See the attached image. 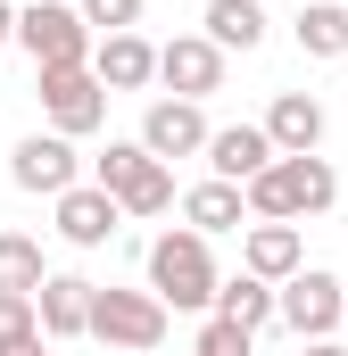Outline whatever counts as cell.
<instances>
[{
	"mask_svg": "<svg viewBox=\"0 0 348 356\" xmlns=\"http://www.w3.org/2000/svg\"><path fill=\"white\" fill-rule=\"evenodd\" d=\"M340 199V175H332V158L315 149V158H274L265 175L241 182V207L258 216V224H299V216H324Z\"/></svg>",
	"mask_w": 348,
	"mask_h": 356,
	"instance_id": "obj_1",
	"label": "cell"
},
{
	"mask_svg": "<svg viewBox=\"0 0 348 356\" xmlns=\"http://www.w3.org/2000/svg\"><path fill=\"white\" fill-rule=\"evenodd\" d=\"M141 266H150V298H158L166 315H207V307H216V282H224V273H216L207 241H199L191 224H182V232H158Z\"/></svg>",
	"mask_w": 348,
	"mask_h": 356,
	"instance_id": "obj_2",
	"label": "cell"
},
{
	"mask_svg": "<svg viewBox=\"0 0 348 356\" xmlns=\"http://www.w3.org/2000/svg\"><path fill=\"white\" fill-rule=\"evenodd\" d=\"M91 182L116 199V216H166L174 207V166H158L141 141H108L91 158Z\"/></svg>",
	"mask_w": 348,
	"mask_h": 356,
	"instance_id": "obj_3",
	"label": "cell"
},
{
	"mask_svg": "<svg viewBox=\"0 0 348 356\" xmlns=\"http://www.w3.org/2000/svg\"><path fill=\"white\" fill-rule=\"evenodd\" d=\"M17 42H25L33 75H50V67H91V25L67 8V0H33V8H17Z\"/></svg>",
	"mask_w": 348,
	"mask_h": 356,
	"instance_id": "obj_4",
	"label": "cell"
},
{
	"mask_svg": "<svg viewBox=\"0 0 348 356\" xmlns=\"http://www.w3.org/2000/svg\"><path fill=\"white\" fill-rule=\"evenodd\" d=\"M91 340H108V348L125 356H150L158 340H166V307L150 298V290H91Z\"/></svg>",
	"mask_w": 348,
	"mask_h": 356,
	"instance_id": "obj_5",
	"label": "cell"
},
{
	"mask_svg": "<svg viewBox=\"0 0 348 356\" xmlns=\"http://www.w3.org/2000/svg\"><path fill=\"white\" fill-rule=\"evenodd\" d=\"M274 323H290L299 340H332L340 332V273L299 266L290 282H274Z\"/></svg>",
	"mask_w": 348,
	"mask_h": 356,
	"instance_id": "obj_6",
	"label": "cell"
},
{
	"mask_svg": "<svg viewBox=\"0 0 348 356\" xmlns=\"http://www.w3.org/2000/svg\"><path fill=\"white\" fill-rule=\"evenodd\" d=\"M42 116H50V133H67V141H84L108 124V91L91 67H50L42 75Z\"/></svg>",
	"mask_w": 348,
	"mask_h": 356,
	"instance_id": "obj_7",
	"label": "cell"
},
{
	"mask_svg": "<svg viewBox=\"0 0 348 356\" xmlns=\"http://www.w3.org/2000/svg\"><path fill=\"white\" fill-rule=\"evenodd\" d=\"M8 182H17V191L58 199V191H75V182H84V158H75V141H67V133H25V141L8 149Z\"/></svg>",
	"mask_w": 348,
	"mask_h": 356,
	"instance_id": "obj_8",
	"label": "cell"
},
{
	"mask_svg": "<svg viewBox=\"0 0 348 356\" xmlns=\"http://www.w3.org/2000/svg\"><path fill=\"white\" fill-rule=\"evenodd\" d=\"M207 133H216V124L199 116V99H150V116H141V133H133V141H141L158 166H174V158H199V149H207Z\"/></svg>",
	"mask_w": 348,
	"mask_h": 356,
	"instance_id": "obj_9",
	"label": "cell"
},
{
	"mask_svg": "<svg viewBox=\"0 0 348 356\" xmlns=\"http://www.w3.org/2000/svg\"><path fill=\"white\" fill-rule=\"evenodd\" d=\"M158 83H166L174 99L224 91V50H216L207 33H174V42H158Z\"/></svg>",
	"mask_w": 348,
	"mask_h": 356,
	"instance_id": "obj_10",
	"label": "cell"
},
{
	"mask_svg": "<svg viewBox=\"0 0 348 356\" xmlns=\"http://www.w3.org/2000/svg\"><path fill=\"white\" fill-rule=\"evenodd\" d=\"M91 290H100V282H84V273H42V290H33V323H42V340H84Z\"/></svg>",
	"mask_w": 348,
	"mask_h": 356,
	"instance_id": "obj_11",
	"label": "cell"
},
{
	"mask_svg": "<svg viewBox=\"0 0 348 356\" xmlns=\"http://www.w3.org/2000/svg\"><path fill=\"white\" fill-rule=\"evenodd\" d=\"M116 199L100 191V182H75V191H58V241L67 249H108L116 241Z\"/></svg>",
	"mask_w": 348,
	"mask_h": 356,
	"instance_id": "obj_12",
	"label": "cell"
},
{
	"mask_svg": "<svg viewBox=\"0 0 348 356\" xmlns=\"http://www.w3.org/2000/svg\"><path fill=\"white\" fill-rule=\"evenodd\" d=\"M91 75H100V91L158 83V42H141V33H100V42H91Z\"/></svg>",
	"mask_w": 348,
	"mask_h": 356,
	"instance_id": "obj_13",
	"label": "cell"
},
{
	"mask_svg": "<svg viewBox=\"0 0 348 356\" xmlns=\"http://www.w3.org/2000/svg\"><path fill=\"white\" fill-rule=\"evenodd\" d=\"M265 141H274V158H315V149H324V99L282 91V99L265 108Z\"/></svg>",
	"mask_w": 348,
	"mask_h": 356,
	"instance_id": "obj_14",
	"label": "cell"
},
{
	"mask_svg": "<svg viewBox=\"0 0 348 356\" xmlns=\"http://www.w3.org/2000/svg\"><path fill=\"white\" fill-rule=\"evenodd\" d=\"M199 158L216 166V182H249V175L274 166V141H265V124H216Z\"/></svg>",
	"mask_w": 348,
	"mask_h": 356,
	"instance_id": "obj_15",
	"label": "cell"
},
{
	"mask_svg": "<svg viewBox=\"0 0 348 356\" xmlns=\"http://www.w3.org/2000/svg\"><path fill=\"white\" fill-rule=\"evenodd\" d=\"M299 266H307L299 224H249V241H241V273H258V282H290Z\"/></svg>",
	"mask_w": 348,
	"mask_h": 356,
	"instance_id": "obj_16",
	"label": "cell"
},
{
	"mask_svg": "<svg viewBox=\"0 0 348 356\" xmlns=\"http://www.w3.org/2000/svg\"><path fill=\"white\" fill-rule=\"evenodd\" d=\"M241 216H249V207H241V182H199V191H182V224H191V232H199V241H216V232H241Z\"/></svg>",
	"mask_w": 348,
	"mask_h": 356,
	"instance_id": "obj_17",
	"label": "cell"
},
{
	"mask_svg": "<svg viewBox=\"0 0 348 356\" xmlns=\"http://www.w3.org/2000/svg\"><path fill=\"white\" fill-rule=\"evenodd\" d=\"M207 315H224L232 332H249L258 340L265 323H274V282H258V273H232V282H216V307Z\"/></svg>",
	"mask_w": 348,
	"mask_h": 356,
	"instance_id": "obj_18",
	"label": "cell"
},
{
	"mask_svg": "<svg viewBox=\"0 0 348 356\" xmlns=\"http://www.w3.org/2000/svg\"><path fill=\"white\" fill-rule=\"evenodd\" d=\"M199 33H207L216 50H258V42H265V8H258V0H207Z\"/></svg>",
	"mask_w": 348,
	"mask_h": 356,
	"instance_id": "obj_19",
	"label": "cell"
},
{
	"mask_svg": "<svg viewBox=\"0 0 348 356\" xmlns=\"http://www.w3.org/2000/svg\"><path fill=\"white\" fill-rule=\"evenodd\" d=\"M290 33H299L307 58H348V8H340V0H307Z\"/></svg>",
	"mask_w": 348,
	"mask_h": 356,
	"instance_id": "obj_20",
	"label": "cell"
},
{
	"mask_svg": "<svg viewBox=\"0 0 348 356\" xmlns=\"http://www.w3.org/2000/svg\"><path fill=\"white\" fill-rule=\"evenodd\" d=\"M42 241H33V232H0V290H25V298H33V290H42Z\"/></svg>",
	"mask_w": 348,
	"mask_h": 356,
	"instance_id": "obj_21",
	"label": "cell"
},
{
	"mask_svg": "<svg viewBox=\"0 0 348 356\" xmlns=\"http://www.w3.org/2000/svg\"><path fill=\"white\" fill-rule=\"evenodd\" d=\"M42 348V323H33V298L25 290H0V356Z\"/></svg>",
	"mask_w": 348,
	"mask_h": 356,
	"instance_id": "obj_22",
	"label": "cell"
},
{
	"mask_svg": "<svg viewBox=\"0 0 348 356\" xmlns=\"http://www.w3.org/2000/svg\"><path fill=\"white\" fill-rule=\"evenodd\" d=\"M75 17L91 25V42L100 33H133L141 25V0H75Z\"/></svg>",
	"mask_w": 348,
	"mask_h": 356,
	"instance_id": "obj_23",
	"label": "cell"
},
{
	"mask_svg": "<svg viewBox=\"0 0 348 356\" xmlns=\"http://www.w3.org/2000/svg\"><path fill=\"white\" fill-rule=\"evenodd\" d=\"M299 356H348V348H332V340H299Z\"/></svg>",
	"mask_w": 348,
	"mask_h": 356,
	"instance_id": "obj_24",
	"label": "cell"
},
{
	"mask_svg": "<svg viewBox=\"0 0 348 356\" xmlns=\"http://www.w3.org/2000/svg\"><path fill=\"white\" fill-rule=\"evenodd\" d=\"M0 42H17V8L8 0H0Z\"/></svg>",
	"mask_w": 348,
	"mask_h": 356,
	"instance_id": "obj_25",
	"label": "cell"
},
{
	"mask_svg": "<svg viewBox=\"0 0 348 356\" xmlns=\"http://www.w3.org/2000/svg\"><path fill=\"white\" fill-rule=\"evenodd\" d=\"M340 323H348V282H340Z\"/></svg>",
	"mask_w": 348,
	"mask_h": 356,
	"instance_id": "obj_26",
	"label": "cell"
},
{
	"mask_svg": "<svg viewBox=\"0 0 348 356\" xmlns=\"http://www.w3.org/2000/svg\"><path fill=\"white\" fill-rule=\"evenodd\" d=\"M25 356H50V340H42V348H25Z\"/></svg>",
	"mask_w": 348,
	"mask_h": 356,
	"instance_id": "obj_27",
	"label": "cell"
}]
</instances>
